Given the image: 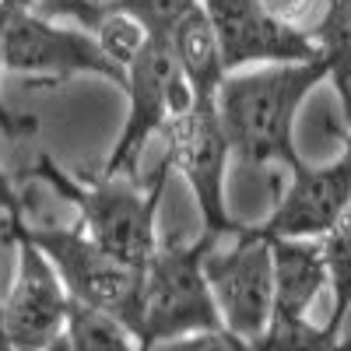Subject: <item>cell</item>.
<instances>
[{
	"instance_id": "3",
	"label": "cell",
	"mask_w": 351,
	"mask_h": 351,
	"mask_svg": "<svg viewBox=\"0 0 351 351\" xmlns=\"http://www.w3.org/2000/svg\"><path fill=\"white\" fill-rule=\"evenodd\" d=\"M218 243V236L200 232V239H162L152 260L144 263V295L137 344H176L190 334L228 330L215 291L204 274V253Z\"/></svg>"
},
{
	"instance_id": "19",
	"label": "cell",
	"mask_w": 351,
	"mask_h": 351,
	"mask_svg": "<svg viewBox=\"0 0 351 351\" xmlns=\"http://www.w3.org/2000/svg\"><path fill=\"white\" fill-rule=\"evenodd\" d=\"M14 4H25V0H0V39H4V25H8V14L14 11ZM0 74H4V60H0ZM39 123L32 116H18L8 109V102L0 99V134H4L11 144L25 141V137H36Z\"/></svg>"
},
{
	"instance_id": "16",
	"label": "cell",
	"mask_w": 351,
	"mask_h": 351,
	"mask_svg": "<svg viewBox=\"0 0 351 351\" xmlns=\"http://www.w3.org/2000/svg\"><path fill=\"white\" fill-rule=\"evenodd\" d=\"M319 246H324V260H327V288L334 295L330 306V319H327V330L341 341V327L351 313V208L344 211V218L319 236Z\"/></svg>"
},
{
	"instance_id": "14",
	"label": "cell",
	"mask_w": 351,
	"mask_h": 351,
	"mask_svg": "<svg viewBox=\"0 0 351 351\" xmlns=\"http://www.w3.org/2000/svg\"><path fill=\"white\" fill-rule=\"evenodd\" d=\"M319 56L330 64V81L341 95L344 120H351V0H327L324 14L313 25Z\"/></svg>"
},
{
	"instance_id": "5",
	"label": "cell",
	"mask_w": 351,
	"mask_h": 351,
	"mask_svg": "<svg viewBox=\"0 0 351 351\" xmlns=\"http://www.w3.org/2000/svg\"><path fill=\"white\" fill-rule=\"evenodd\" d=\"M14 228H21L53 260V267L60 271V278L74 299H84L92 306L116 313L137 334L144 267H134V263L109 253L106 246H99L81 221L77 225H36V221L21 218V221L8 225V232H14Z\"/></svg>"
},
{
	"instance_id": "12",
	"label": "cell",
	"mask_w": 351,
	"mask_h": 351,
	"mask_svg": "<svg viewBox=\"0 0 351 351\" xmlns=\"http://www.w3.org/2000/svg\"><path fill=\"white\" fill-rule=\"evenodd\" d=\"M274 260V313L271 316H309L319 291H327V260L319 239L267 236Z\"/></svg>"
},
{
	"instance_id": "4",
	"label": "cell",
	"mask_w": 351,
	"mask_h": 351,
	"mask_svg": "<svg viewBox=\"0 0 351 351\" xmlns=\"http://www.w3.org/2000/svg\"><path fill=\"white\" fill-rule=\"evenodd\" d=\"M0 60L8 74H18L36 88H56L81 74L106 77L116 88L127 84V67H120L106 53L95 32L81 25H56V18H46L28 4H14V11L8 14Z\"/></svg>"
},
{
	"instance_id": "15",
	"label": "cell",
	"mask_w": 351,
	"mask_h": 351,
	"mask_svg": "<svg viewBox=\"0 0 351 351\" xmlns=\"http://www.w3.org/2000/svg\"><path fill=\"white\" fill-rule=\"evenodd\" d=\"M60 348H141L137 334L116 313L71 295Z\"/></svg>"
},
{
	"instance_id": "21",
	"label": "cell",
	"mask_w": 351,
	"mask_h": 351,
	"mask_svg": "<svg viewBox=\"0 0 351 351\" xmlns=\"http://www.w3.org/2000/svg\"><path fill=\"white\" fill-rule=\"evenodd\" d=\"M0 211L8 215V225L11 221H21L25 211H28V204H25V193L11 183V176L0 169Z\"/></svg>"
},
{
	"instance_id": "9",
	"label": "cell",
	"mask_w": 351,
	"mask_h": 351,
	"mask_svg": "<svg viewBox=\"0 0 351 351\" xmlns=\"http://www.w3.org/2000/svg\"><path fill=\"white\" fill-rule=\"evenodd\" d=\"M18 246L14 281L0 302V348H60L67 327L71 291L53 267V260L25 236L21 228L8 232Z\"/></svg>"
},
{
	"instance_id": "11",
	"label": "cell",
	"mask_w": 351,
	"mask_h": 351,
	"mask_svg": "<svg viewBox=\"0 0 351 351\" xmlns=\"http://www.w3.org/2000/svg\"><path fill=\"white\" fill-rule=\"evenodd\" d=\"M288 172L291 180L278 200V208L253 228L260 236L319 239L351 208V152L344 148L327 165L295 162Z\"/></svg>"
},
{
	"instance_id": "1",
	"label": "cell",
	"mask_w": 351,
	"mask_h": 351,
	"mask_svg": "<svg viewBox=\"0 0 351 351\" xmlns=\"http://www.w3.org/2000/svg\"><path fill=\"white\" fill-rule=\"evenodd\" d=\"M324 81H330V64L324 56L228 71L215 102L232 155L246 169L274 162L291 169L302 162L295 148V116Z\"/></svg>"
},
{
	"instance_id": "6",
	"label": "cell",
	"mask_w": 351,
	"mask_h": 351,
	"mask_svg": "<svg viewBox=\"0 0 351 351\" xmlns=\"http://www.w3.org/2000/svg\"><path fill=\"white\" fill-rule=\"evenodd\" d=\"M162 137H165L162 158L193 190V200L200 208V225H204L200 232L218 239H228L232 232H239L243 225L232 218L225 204V169L232 158V144L218 116V102L193 99L183 112L169 116Z\"/></svg>"
},
{
	"instance_id": "8",
	"label": "cell",
	"mask_w": 351,
	"mask_h": 351,
	"mask_svg": "<svg viewBox=\"0 0 351 351\" xmlns=\"http://www.w3.org/2000/svg\"><path fill=\"white\" fill-rule=\"evenodd\" d=\"M204 274L225 327L246 348H253L274 313V260L267 236H260L253 225H243L232 232L228 246L218 239L204 253Z\"/></svg>"
},
{
	"instance_id": "2",
	"label": "cell",
	"mask_w": 351,
	"mask_h": 351,
	"mask_svg": "<svg viewBox=\"0 0 351 351\" xmlns=\"http://www.w3.org/2000/svg\"><path fill=\"white\" fill-rule=\"evenodd\" d=\"M28 176L43 180L53 193H60L67 204H74L77 221L88 228V236L120 260L144 267L152 260V253L158 250L162 243L158 239V204L165 197V183L172 176V165L165 158L155 165L144 190L137 186L134 176H99L92 183L74 180L49 155H39L36 169Z\"/></svg>"
},
{
	"instance_id": "13",
	"label": "cell",
	"mask_w": 351,
	"mask_h": 351,
	"mask_svg": "<svg viewBox=\"0 0 351 351\" xmlns=\"http://www.w3.org/2000/svg\"><path fill=\"white\" fill-rule=\"evenodd\" d=\"M169 46H172V56H176V64H180L193 99L215 102L228 67H225V56H221V46H218V32L211 25V14H208V8H204V0L193 4L180 21L172 25Z\"/></svg>"
},
{
	"instance_id": "22",
	"label": "cell",
	"mask_w": 351,
	"mask_h": 351,
	"mask_svg": "<svg viewBox=\"0 0 351 351\" xmlns=\"http://www.w3.org/2000/svg\"><path fill=\"white\" fill-rule=\"evenodd\" d=\"M344 148L351 152V120H344Z\"/></svg>"
},
{
	"instance_id": "18",
	"label": "cell",
	"mask_w": 351,
	"mask_h": 351,
	"mask_svg": "<svg viewBox=\"0 0 351 351\" xmlns=\"http://www.w3.org/2000/svg\"><path fill=\"white\" fill-rule=\"evenodd\" d=\"M106 4L116 8V11H127L130 18H137L148 36L169 39L172 25L180 21L193 4H200V0H106Z\"/></svg>"
},
{
	"instance_id": "10",
	"label": "cell",
	"mask_w": 351,
	"mask_h": 351,
	"mask_svg": "<svg viewBox=\"0 0 351 351\" xmlns=\"http://www.w3.org/2000/svg\"><path fill=\"white\" fill-rule=\"evenodd\" d=\"M204 8L211 14L228 71L319 56L313 32L278 18L263 0H204Z\"/></svg>"
},
{
	"instance_id": "7",
	"label": "cell",
	"mask_w": 351,
	"mask_h": 351,
	"mask_svg": "<svg viewBox=\"0 0 351 351\" xmlns=\"http://www.w3.org/2000/svg\"><path fill=\"white\" fill-rule=\"evenodd\" d=\"M123 92L130 99V112H127L123 130L102 165V176H134L137 180V162H141L144 148H148V141L155 134H162L169 116L183 112L193 102V92H190L180 64H176L169 39L148 36L141 53L127 64Z\"/></svg>"
},
{
	"instance_id": "20",
	"label": "cell",
	"mask_w": 351,
	"mask_h": 351,
	"mask_svg": "<svg viewBox=\"0 0 351 351\" xmlns=\"http://www.w3.org/2000/svg\"><path fill=\"white\" fill-rule=\"evenodd\" d=\"M278 18L291 21V25H299L306 28V32H313V25L319 21V14H324L327 8V0H263Z\"/></svg>"
},
{
	"instance_id": "17",
	"label": "cell",
	"mask_w": 351,
	"mask_h": 351,
	"mask_svg": "<svg viewBox=\"0 0 351 351\" xmlns=\"http://www.w3.org/2000/svg\"><path fill=\"white\" fill-rule=\"evenodd\" d=\"M95 36H99V43L106 46V53L120 67H127L134 56L141 53V46L148 43V32H144V25L137 18H130L127 11H116L109 4H106V18L95 28Z\"/></svg>"
}]
</instances>
